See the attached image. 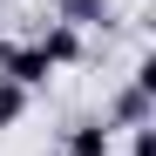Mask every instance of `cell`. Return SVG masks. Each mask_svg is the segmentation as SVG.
Segmentation results:
<instances>
[{
  "label": "cell",
  "instance_id": "obj_1",
  "mask_svg": "<svg viewBox=\"0 0 156 156\" xmlns=\"http://www.w3.org/2000/svg\"><path fill=\"white\" fill-rule=\"evenodd\" d=\"M102 122H109L115 136H122V129H143V122H156V88H143L136 75H129V82H122V88L109 95V109H102Z\"/></svg>",
  "mask_w": 156,
  "mask_h": 156
},
{
  "label": "cell",
  "instance_id": "obj_2",
  "mask_svg": "<svg viewBox=\"0 0 156 156\" xmlns=\"http://www.w3.org/2000/svg\"><path fill=\"white\" fill-rule=\"evenodd\" d=\"M0 75H7V82H20V88H41L55 68L41 61V48H34V41H14V34H0Z\"/></svg>",
  "mask_w": 156,
  "mask_h": 156
},
{
  "label": "cell",
  "instance_id": "obj_3",
  "mask_svg": "<svg viewBox=\"0 0 156 156\" xmlns=\"http://www.w3.org/2000/svg\"><path fill=\"white\" fill-rule=\"evenodd\" d=\"M34 48H41L48 68H82L88 61V41H82V27H68V20H48V27L34 34Z\"/></svg>",
  "mask_w": 156,
  "mask_h": 156
},
{
  "label": "cell",
  "instance_id": "obj_4",
  "mask_svg": "<svg viewBox=\"0 0 156 156\" xmlns=\"http://www.w3.org/2000/svg\"><path fill=\"white\" fill-rule=\"evenodd\" d=\"M61 156H115V129L102 122V115H82V122H68V136H61Z\"/></svg>",
  "mask_w": 156,
  "mask_h": 156
},
{
  "label": "cell",
  "instance_id": "obj_5",
  "mask_svg": "<svg viewBox=\"0 0 156 156\" xmlns=\"http://www.w3.org/2000/svg\"><path fill=\"white\" fill-rule=\"evenodd\" d=\"M27 109H34V88H20V82H7V75H0V129H14Z\"/></svg>",
  "mask_w": 156,
  "mask_h": 156
},
{
  "label": "cell",
  "instance_id": "obj_6",
  "mask_svg": "<svg viewBox=\"0 0 156 156\" xmlns=\"http://www.w3.org/2000/svg\"><path fill=\"white\" fill-rule=\"evenodd\" d=\"M129 156H156V122H143V129H129Z\"/></svg>",
  "mask_w": 156,
  "mask_h": 156
},
{
  "label": "cell",
  "instance_id": "obj_7",
  "mask_svg": "<svg viewBox=\"0 0 156 156\" xmlns=\"http://www.w3.org/2000/svg\"><path fill=\"white\" fill-rule=\"evenodd\" d=\"M0 7H7V0H0Z\"/></svg>",
  "mask_w": 156,
  "mask_h": 156
}]
</instances>
